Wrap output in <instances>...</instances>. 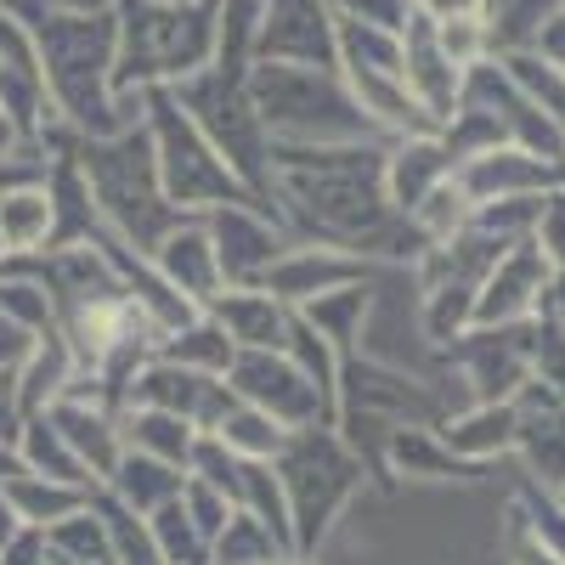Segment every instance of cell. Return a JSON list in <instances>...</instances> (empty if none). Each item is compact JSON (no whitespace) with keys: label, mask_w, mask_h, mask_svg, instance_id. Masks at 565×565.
I'll use <instances>...</instances> for the list:
<instances>
[{"label":"cell","mask_w":565,"mask_h":565,"mask_svg":"<svg viewBox=\"0 0 565 565\" xmlns=\"http://www.w3.org/2000/svg\"><path fill=\"white\" fill-rule=\"evenodd\" d=\"M385 148L391 141H351V148H271L277 215L295 238L334 244L367 266H407L430 249L418 226L402 221L385 199Z\"/></svg>","instance_id":"obj_1"},{"label":"cell","mask_w":565,"mask_h":565,"mask_svg":"<svg viewBox=\"0 0 565 565\" xmlns=\"http://www.w3.org/2000/svg\"><path fill=\"white\" fill-rule=\"evenodd\" d=\"M12 7L40 45L45 97H52L57 119L79 141H103L148 119V97L114 85V63H119L114 12H45V7H29V0H12Z\"/></svg>","instance_id":"obj_2"},{"label":"cell","mask_w":565,"mask_h":565,"mask_svg":"<svg viewBox=\"0 0 565 565\" xmlns=\"http://www.w3.org/2000/svg\"><path fill=\"white\" fill-rule=\"evenodd\" d=\"M249 103L271 136V148H351V141H391L362 114L340 68H289L249 63Z\"/></svg>","instance_id":"obj_3"},{"label":"cell","mask_w":565,"mask_h":565,"mask_svg":"<svg viewBox=\"0 0 565 565\" xmlns=\"http://www.w3.org/2000/svg\"><path fill=\"white\" fill-rule=\"evenodd\" d=\"M119 90H175L215 63V0H119Z\"/></svg>","instance_id":"obj_4"},{"label":"cell","mask_w":565,"mask_h":565,"mask_svg":"<svg viewBox=\"0 0 565 565\" xmlns=\"http://www.w3.org/2000/svg\"><path fill=\"white\" fill-rule=\"evenodd\" d=\"M79 170H85V186H90V204L103 215V232L125 238L141 255L181 221V210L164 199L148 119L136 130L103 136V141H79Z\"/></svg>","instance_id":"obj_5"},{"label":"cell","mask_w":565,"mask_h":565,"mask_svg":"<svg viewBox=\"0 0 565 565\" xmlns=\"http://www.w3.org/2000/svg\"><path fill=\"white\" fill-rule=\"evenodd\" d=\"M367 476L373 469L362 463V452L345 447V436L334 430V424L295 430L289 452L277 458V481H282V498H289L295 554L300 559H317V548L328 543V532L340 526V514L356 503Z\"/></svg>","instance_id":"obj_6"},{"label":"cell","mask_w":565,"mask_h":565,"mask_svg":"<svg viewBox=\"0 0 565 565\" xmlns=\"http://www.w3.org/2000/svg\"><path fill=\"white\" fill-rule=\"evenodd\" d=\"M249 74H226V68H204L193 79L175 85V103L193 114V125L210 136V148L232 164V175H238L249 193L277 215V175H271V136L249 103Z\"/></svg>","instance_id":"obj_7"},{"label":"cell","mask_w":565,"mask_h":565,"mask_svg":"<svg viewBox=\"0 0 565 565\" xmlns=\"http://www.w3.org/2000/svg\"><path fill=\"white\" fill-rule=\"evenodd\" d=\"M148 136H153L164 199L181 215H210L221 204H260L249 186L232 175V164L210 148V136L193 125V114L175 103V90H148Z\"/></svg>","instance_id":"obj_8"},{"label":"cell","mask_w":565,"mask_h":565,"mask_svg":"<svg viewBox=\"0 0 565 565\" xmlns=\"http://www.w3.org/2000/svg\"><path fill=\"white\" fill-rule=\"evenodd\" d=\"M226 391L271 413L277 424H289V430H311V424H334V413H328L322 391L300 373V362L289 351H238L226 367Z\"/></svg>","instance_id":"obj_9"},{"label":"cell","mask_w":565,"mask_h":565,"mask_svg":"<svg viewBox=\"0 0 565 565\" xmlns=\"http://www.w3.org/2000/svg\"><path fill=\"white\" fill-rule=\"evenodd\" d=\"M0 114L12 119V130L23 136V148L40 159V136L63 125L52 97H45V68H40V45L29 34V23L18 18L12 0H0ZM45 164V159H40Z\"/></svg>","instance_id":"obj_10"},{"label":"cell","mask_w":565,"mask_h":565,"mask_svg":"<svg viewBox=\"0 0 565 565\" xmlns=\"http://www.w3.org/2000/svg\"><path fill=\"white\" fill-rule=\"evenodd\" d=\"M447 367L458 373L463 402H514V391L532 380L526 328H469L447 345Z\"/></svg>","instance_id":"obj_11"},{"label":"cell","mask_w":565,"mask_h":565,"mask_svg":"<svg viewBox=\"0 0 565 565\" xmlns=\"http://www.w3.org/2000/svg\"><path fill=\"white\" fill-rule=\"evenodd\" d=\"M255 63L340 68V18L328 0H266L255 34Z\"/></svg>","instance_id":"obj_12"},{"label":"cell","mask_w":565,"mask_h":565,"mask_svg":"<svg viewBox=\"0 0 565 565\" xmlns=\"http://www.w3.org/2000/svg\"><path fill=\"white\" fill-rule=\"evenodd\" d=\"M452 186L463 193L469 210H487V204H521V199H548L565 186V170L537 159L521 141H498V148L463 159L452 170Z\"/></svg>","instance_id":"obj_13"},{"label":"cell","mask_w":565,"mask_h":565,"mask_svg":"<svg viewBox=\"0 0 565 565\" xmlns=\"http://www.w3.org/2000/svg\"><path fill=\"white\" fill-rule=\"evenodd\" d=\"M119 407H159V413H181L186 424H199V430L210 436L215 418L232 407V391L226 380H215V373H199V367H181L170 356H148L130 385L119 396Z\"/></svg>","instance_id":"obj_14"},{"label":"cell","mask_w":565,"mask_h":565,"mask_svg":"<svg viewBox=\"0 0 565 565\" xmlns=\"http://www.w3.org/2000/svg\"><path fill=\"white\" fill-rule=\"evenodd\" d=\"M367 277H373L367 260H356V255H345V249H334V244L295 238L289 249H282V255L260 271L255 289H266L271 300H282L289 311H306L311 300L334 295V289H351V282H367Z\"/></svg>","instance_id":"obj_15"},{"label":"cell","mask_w":565,"mask_h":565,"mask_svg":"<svg viewBox=\"0 0 565 565\" xmlns=\"http://www.w3.org/2000/svg\"><path fill=\"white\" fill-rule=\"evenodd\" d=\"M385 481H424V487H487L492 463H469L441 441V424H396L380 441Z\"/></svg>","instance_id":"obj_16"},{"label":"cell","mask_w":565,"mask_h":565,"mask_svg":"<svg viewBox=\"0 0 565 565\" xmlns=\"http://www.w3.org/2000/svg\"><path fill=\"white\" fill-rule=\"evenodd\" d=\"M204 226L215 238L226 282H260V271L295 244V232L282 226V215H271L260 204H221L204 215Z\"/></svg>","instance_id":"obj_17"},{"label":"cell","mask_w":565,"mask_h":565,"mask_svg":"<svg viewBox=\"0 0 565 565\" xmlns=\"http://www.w3.org/2000/svg\"><path fill=\"white\" fill-rule=\"evenodd\" d=\"M463 74H469V68H458V63L447 57V45H441V34H436V18L413 12L407 29H402V79H407V97L418 103V114L430 119L436 130H441V125L458 114V103H463Z\"/></svg>","instance_id":"obj_18"},{"label":"cell","mask_w":565,"mask_h":565,"mask_svg":"<svg viewBox=\"0 0 565 565\" xmlns=\"http://www.w3.org/2000/svg\"><path fill=\"white\" fill-rule=\"evenodd\" d=\"M548 277H554V266L543 260V249L532 238L503 249L476 295V328H526L548 295Z\"/></svg>","instance_id":"obj_19"},{"label":"cell","mask_w":565,"mask_h":565,"mask_svg":"<svg viewBox=\"0 0 565 565\" xmlns=\"http://www.w3.org/2000/svg\"><path fill=\"white\" fill-rule=\"evenodd\" d=\"M148 255H153V266L164 271L170 289H175L181 300H193L199 311H210V306L221 300L226 271H221V255H215V238H210L204 215H181Z\"/></svg>","instance_id":"obj_20"},{"label":"cell","mask_w":565,"mask_h":565,"mask_svg":"<svg viewBox=\"0 0 565 565\" xmlns=\"http://www.w3.org/2000/svg\"><path fill=\"white\" fill-rule=\"evenodd\" d=\"M452 153H447V141L441 130H424V136H396L391 148H385V199L402 221L418 215V204L441 193V186L452 181Z\"/></svg>","instance_id":"obj_21"},{"label":"cell","mask_w":565,"mask_h":565,"mask_svg":"<svg viewBox=\"0 0 565 565\" xmlns=\"http://www.w3.org/2000/svg\"><path fill=\"white\" fill-rule=\"evenodd\" d=\"M441 441L469 463H503L521 452V413L514 402H463L441 418Z\"/></svg>","instance_id":"obj_22"},{"label":"cell","mask_w":565,"mask_h":565,"mask_svg":"<svg viewBox=\"0 0 565 565\" xmlns=\"http://www.w3.org/2000/svg\"><path fill=\"white\" fill-rule=\"evenodd\" d=\"M52 238H57V210H52V186H45V175L0 181V255L7 260L45 255Z\"/></svg>","instance_id":"obj_23"},{"label":"cell","mask_w":565,"mask_h":565,"mask_svg":"<svg viewBox=\"0 0 565 565\" xmlns=\"http://www.w3.org/2000/svg\"><path fill=\"white\" fill-rule=\"evenodd\" d=\"M210 317L226 328V340L238 351H282L289 345V322H295V311L271 300L266 289H255V282H226Z\"/></svg>","instance_id":"obj_24"},{"label":"cell","mask_w":565,"mask_h":565,"mask_svg":"<svg viewBox=\"0 0 565 565\" xmlns=\"http://www.w3.org/2000/svg\"><path fill=\"white\" fill-rule=\"evenodd\" d=\"M79 380V362H74V345L63 340V328H52V334H40L29 345V356L18 362V402H23V418L29 413H52L68 385Z\"/></svg>","instance_id":"obj_25"},{"label":"cell","mask_w":565,"mask_h":565,"mask_svg":"<svg viewBox=\"0 0 565 565\" xmlns=\"http://www.w3.org/2000/svg\"><path fill=\"white\" fill-rule=\"evenodd\" d=\"M119 430L130 452H148L175 469H193V452L204 441L199 424H186L181 413H159V407H119Z\"/></svg>","instance_id":"obj_26"},{"label":"cell","mask_w":565,"mask_h":565,"mask_svg":"<svg viewBox=\"0 0 565 565\" xmlns=\"http://www.w3.org/2000/svg\"><path fill=\"white\" fill-rule=\"evenodd\" d=\"M181 481H186V469L159 463V458H148V452H130V447H125V458L114 463V476L103 481V492L119 498V503L136 509V514H153V509H164V503L181 498Z\"/></svg>","instance_id":"obj_27"},{"label":"cell","mask_w":565,"mask_h":565,"mask_svg":"<svg viewBox=\"0 0 565 565\" xmlns=\"http://www.w3.org/2000/svg\"><path fill=\"white\" fill-rule=\"evenodd\" d=\"M317 334L334 345L340 356H356L367 351V317H373V277L367 282H351V289H334V295H322L300 311Z\"/></svg>","instance_id":"obj_28"},{"label":"cell","mask_w":565,"mask_h":565,"mask_svg":"<svg viewBox=\"0 0 565 565\" xmlns=\"http://www.w3.org/2000/svg\"><path fill=\"white\" fill-rule=\"evenodd\" d=\"M210 436H215L226 452L255 458V463H277L282 452H289V441H295L289 424H277L271 413H260V407H249V402H238V396H232V407L215 418Z\"/></svg>","instance_id":"obj_29"},{"label":"cell","mask_w":565,"mask_h":565,"mask_svg":"<svg viewBox=\"0 0 565 565\" xmlns=\"http://www.w3.org/2000/svg\"><path fill=\"white\" fill-rule=\"evenodd\" d=\"M18 452H23V469L29 476H45V481H68V487H90L85 463L74 458V447L63 441V430L52 424V413H29L23 430H18Z\"/></svg>","instance_id":"obj_30"},{"label":"cell","mask_w":565,"mask_h":565,"mask_svg":"<svg viewBox=\"0 0 565 565\" xmlns=\"http://www.w3.org/2000/svg\"><path fill=\"white\" fill-rule=\"evenodd\" d=\"M90 492H97V487H68V481H45V476H18V481H7V498H12V509H18V521L34 526V532L68 521L74 509L90 503Z\"/></svg>","instance_id":"obj_31"},{"label":"cell","mask_w":565,"mask_h":565,"mask_svg":"<svg viewBox=\"0 0 565 565\" xmlns=\"http://www.w3.org/2000/svg\"><path fill=\"white\" fill-rule=\"evenodd\" d=\"M159 356H170V362H181V367H199V373H215V380H226V367H232V356H238V345L226 340V328L210 317V311H199L186 328H175V334L159 345Z\"/></svg>","instance_id":"obj_32"},{"label":"cell","mask_w":565,"mask_h":565,"mask_svg":"<svg viewBox=\"0 0 565 565\" xmlns=\"http://www.w3.org/2000/svg\"><path fill=\"white\" fill-rule=\"evenodd\" d=\"M565 7V0H487V34H492V57L503 52H532L543 23Z\"/></svg>","instance_id":"obj_33"},{"label":"cell","mask_w":565,"mask_h":565,"mask_svg":"<svg viewBox=\"0 0 565 565\" xmlns=\"http://www.w3.org/2000/svg\"><path fill=\"white\" fill-rule=\"evenodd\" d=\"M45 548L74 559V565H114V537H108V521H103L97 498H90L85 509H74L68 521L45 526Z\"/></svg>","instance_id":"obj_34"},{"label":"cell","mask_w":565,"mask_h":565,"mask_svg":"<svg viewBox=\"0 0 565 565\" xmlns=\"http://www.w3.org/2000/svg\"><path fill=\"white\" fill-rule=\"evenodd\" d=\"M282 351H289V356L300 362V373H306V380L322 391L328 413L340 418V380H345V356H340L334 345H328V340L317 334V328H311L300 311H295V322H289V345H282Z\"/></svg>","instance_id":"obj_35"},{"label":"cell","mask_w":565,"mask_h":565,"mask_svg":"<svg viewBox=\"0 0 565 565\" xmlns=\"http://www.w3.org/2000/svg\"><path fill=\"white\" fill-rule=\"evenodd\" d=\"M282 559H295V548H282L271 526H260L249 509L232 514L226 532L210 543V565H282Z\"/></svg>","instance_id":"obj_36"},{"label":"cell","mask_w":565,"mask_h":565,"mask_svg":"<svg viewBox=\"0 0 565 565\" xmlns=\"http://www.w3.org/2000/svg\"><path fill=\"white\" fill-rule=\"evenodd\" d=\"M498 68H503V79L521 90V97L532 103V108H543L548 119H559L565 125V68H554V63H543L537 52H503V57H492Z\"/></svg>","instance_id":"obj_37"},{"label":"cell","mask_w":565,"mask_h":565,"mask_svg":"<svg viewBox=\"0 0 565 565\" xmlns=\"http://www.w3.org/2000/svg\"><path fill=\"white\" fill-rule=\"evenodd\" d=\"M103 509V521H108V537H114V565H164L159 559V543H153V526H148V514H136L125 509L119 498H108L103 487L90 492Z\"/></svg>","instance_id":"obj_38"},{"label":"cell","mask_w":565,"mask_h":565,"mask_svg":"<svg viewBox=\"0 0 565 565\" xmlns=\"http://www.w3.org/2000/svg\"><path fill=\"white\" fill-rule=\"evenodd\" d=\"M148 526H153V543H159V559L164 565H210V537L186 521L181 498L164 503V509H153Z\"/></svg>","instance_id":"obj_39"},{"label":"cell","mask_w":565,"mask_h":565,"mask_svg":"<svg viewBox=\"0 0 565 565\" xmlns=\"http://www.w3.org/2000/svg\"><path fill=\"white\" fill-rule=\"evenodd\" d=\"M503 565H565V548L532 526V514L509 498L503 514Z\"/></svg>","instance_id":"obj_40"},{"label":"cell","mask_w":565,"mask_h":565,"mask_svg":"<svg viewBox=\"0 0 565 565\" xmlns=\"http://www.w3.org/2000/svg\"><path fill=\"white\" fill-rule=\"evenodd\" d=\"M436 34H441L447 57H452L458 68H476V63H487V57H492V34H487V12H481V7H476V12L436 18Z\"/></svg>","instance_id":"obj_41"},{"label":"cell","mask_w":565,"mask_h":565,"mask_svg":"<svg viewBox=\"0 0 565 565\" xmlns=\"http://www.w3.org/2000/svg\"><path fill=\"white\" fill-rule=\"evenodd\" d=\"M181 509H186V521H193L210 543L226 532L232 514H238V503H232L215 481H204V476H186V481H181Z\"/></svg>","instance_id":"obj_42"},{"label":"cell","mask_w":565,"mask_h":565,"mask_svg":"<svg viewBox=\"0 0 565 565\" xmlns=\"http://www.w3.org/2000/svg\"><path fill=\"white\" fill-rule=\"evenodd\" d=\"M526 345H532V380L548 385L554 396H565V334L548 328L543 317L526 322Z\"/></svg>","instance_id":"obj_43"},{"label":"cell","mask_w":565,"mask_h":565,"mask_svg":"<svg viewBox=\"0 0 565 565\" xmlns=\"http://www.w3.org/2000/svg\"><path fill=\"white\" fill-rule=\"evenodd\" d=\"M532 244L543 249V260H548L554 271H565V186L543 199L537 226H532Z\"/></svg>","instance_id":"obj_44"},{"label":"cell","mask_w":565,"mask_h":565,"mask_svg":"<svg viewBox=\"0 0 565 565\" xmlns=\"http://www.w3.org/2000/svg\"><path fill=\"white\" fill-rule=\"evenodd\" d=\"M334 18H356V23H373V29H407L413 18V0H328Z\"/></svg>","instance_id":"obj_45"},{"label":"cell","mask_w":565,"mask_h":565,"mask_svg":"<svg viewBox=\"0 0 565 565\" xmlns=\"http://www.w3.org/2000/svg\"><path fill=\"white\" fill-rule=\"evenodd\" d=\"M0 565H45V532L23 526L18 537L0 543Z\"/></svg>","instance_id":"obj_46"},{"label":"cell","mask_w":565,"mask_h":565,"mask_svg":"<svg viewBox=\"0 0 565 565\" xmlns=\"http://www.w3.org/2000/svg\"><path fill=\"white\" fill-rule=\"evenodd\" d=\"M23 430V402H18V367L0 373V441H18Z\"/></svg>","instance_id":"obj_47"},{"label":"cell","mask_w":565,"mask_h":565,"mask_svg":"<svg viewBox=\"0 0 565 565\" xmlns=\"http://www.w3.org/2000/svg\"><path fill=\"white\" fill-rule=\"evenodd\" d=\"M29 345H34V334H29V328H18L7 311H0V373H12V367L29 356Z\"/></svg>","instance_id":"obj_48"},{"label":"cell","mask_w":565,"mask_h":565,"mask_svg":"<svg viewBox=\"0 0 565 565\" xmlns=\"http://www.w3.org/2000/svg\"><path fill=\"white\" fill-rule=\"evenodd\" d=\"M532 52L543 57V63H554V68H565V7L543 23V34H537V45H532Z\"/></svg>","instance_id":"obj_49"},{"label":"cell","mask_w":565,"mask_h":565,"mask_svg":"<svg viewBox=\"0 0 565 565\" xmlns=\"http://www.w3.org/2000/svg\"><path fill=\"white\" fill-rule=\"evenodd\" d=\"M537 317H543L548 328H559V334H565V271H554V277H548V295H543Z\"/></svg>","instance_id":"obj_50"},{"label":"cell","mask_w":565,"mask_h":565,"mask_svg":"<svg viewBox=\"0 0 565 565\" xmlns=\"http://www.w3.org/2000/svg\"><path fill=\"white\" fill-rule=\"evenodd\" d=\"M29 7H45V12H114L119 0H29Z\"/></svg>","instance_id":"obj_51"},{"label":"cell","mask_w":565,"mask_h":565,"mask_svg":"<svg viewBox=\"0 0 565 565\" xmlns=\"http://www.w3.org/2000/svg\"><path fill=\"white\" fill-rule=\"evenodd\" d=\"M481 0H413V12L424 18H452V12H476Z\"/></svg>","instance_id":"obj_52"},{"label":"cell","mask_w":565,"mask_h":565,"mask_svg":"<svg viewBox=\"0 0 565 565\" xmlns=\"http://www.w3.org/2000/svg\"><path fill=\"white\" fill-rule=\"evenodd\" d=\"M18 476H29V469H23V452H18V441H0V487L18 481Z\"/></svg>","instance_id":"obj_53"},{"label":"cell","mask_w":565,"mask_h":565,"mask_svg":"<svg viewBox=\"0 0 565 565\" xmlns=\"http://www.w3.org/2000/svg\"><path fill=\"white\" fill-rule=\"evenodd\" d=\"M18 532H23V521H18V509H12L7 487H0V543H7V537H18Z\"/></svg>","instance_id":"obj_54"},{"label":"cell","mask_w":565,"mask_h":565,"mask_svg":"<svg viewBox=\"0 0 565 565\" xmlns=\"http://www.w3.org/2000/svg\"><path fill=\"white\" fill-rule=\"evenodd\" d=\"M543 492H548V498H554V509L565 514V481H554V487H543Z\"/></svg>","instance_id":"obj_55"},{"label":"cell","mask_w":565,"mask_h":565,"mask_svg":"<svg viewBox=\"0 0 565 565\" xmlns=\"http://www.w3.org/2000/svg\"><path fill=\"white\" fill-rule=\"evenodd\" d=\"M282 565H311V559H282Z\"/></svg>","instance_id":"obj_56"},{"label":"cell","mask_w":565,"mask_h":565,"mask_svg":"<svg viewBox=\"0 0 565 565\" xmlns=\"http://www.w3.org/2000/svg\"><path fill=\"white\" fill-rule=\"evenodd\" d=\"M164 7H175V0H164Z\"/></svg>","instance_id":"obj_57"},{"label":"cell","mask_w":565,"mask_h":565,"mask_svg":"<svg viewBox=\"0 0 565 565\" xmlns=\"http://www.w3.org/2000/svg\"><path fill=\"white\" fill-rule=\"evenodd\" d=\"M0 260H7V255H0Z\"/></svg>","instance_id":"obj_58"}]
</instances>
